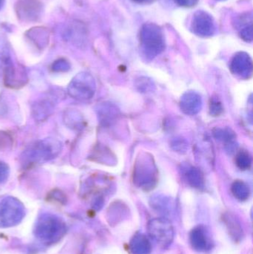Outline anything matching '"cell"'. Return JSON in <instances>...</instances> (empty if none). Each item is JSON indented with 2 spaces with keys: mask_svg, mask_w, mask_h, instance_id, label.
<instances>
[{
  "mask_svg": "<svg viewBox=\"0 0 253 254\" xmlns=\"http://www.w3.org/2000/svg\"><path fill=\"white\" fill-rule=\"evenodd\" d=\"M129 250L132 254H150L151 244L145 235L136 234L129 243Z\"/></svg>",
  "mask_w": 253,
  "mask_h": 254,
  "instance_id": "9a60e30c",
  "label": "cell"
},
{
  "mask_svg": "<svg viewBox=\"0 0 253 254\" xmlns=\"http://www.w3.org/2000/svg\"><path fill=\"white\" fill-rule=\"evenodd\" d=\"M25 216V207L17 198L7 196L0 201V228L16 226Z\"/></svg>",
  "mask_w": 253,
  "mask_h": 254,
  "instance_id": "5b68a950",
  "label": "cell"
},
{
  "mask_svg": "<svg viewBox=\"0 0 253 254\" xmlns=\"http://www.w3.org/2000/svg\"><path fill=\"white\" fill-rule=\"evenodd\" d=\"M151 204L153 208L163 213H166L172 208V202L170 198L163 195H157L152 197L151 199Z\"/></svg>",
  "mask_w": 253,
  "mask_h": 254,
  "instance_id": "e0dca14e",
  "label": "cell"
},
{
  "mask_svg": "<svg viewBox=\"0 0 253 254\" xmlns=\"http://www.w3.org/2000/svg\"><path fill=\"white\" fill-rule=\"evenodd\" d=\"M222 112L221 103L216 99H212L210 104V113L212 116H219Z\"/></svg>",
  "mask_w": 253,
  "mask_h": 254,
  "instance_id": "f1b7e54d",
  "label": "cell"
},
{
  "mask_svg": "<svg viewBox=\"0 0 253 254\" xmlns=\"http://www.w3.org/2000/svg\"><path fill=\"white\" fill-rule=\"evenodd\" d=\"M67 231L66 224L53 213H42L36 220L34 234L36 238L46 244L59 242Z\"/></svg>",
  "mask_w": 253,
  "mask_h": 254,
  "instance_id": "7a4b0ae2",
  "label": "cell"
},
{
  "mask_svg": "<svg viewBox=\"0 0 253 254\" xmlns=\"http://www.w3.org/2000/svg\"><path fill=\"white\" fill-rule=\"evenodd\" d=\"M4 0H0V9H1V7L4 5Z\"/></svg>",
  "mask_w": 253,
  "mask_h": 254,
  "instance_id": "d6a6232c",
  "label": "cell"
},
{
  "mask_svg": "<svg viewBox=\"0 0 253 254\" xmlns=\"http://www.w3.org/2000/svg\"><path fill=\"white\" fill-rule=\"evenodd\" d=\"M239 36L241 38L247 43H252L253 40V24L247 25L239 30Z\"/></svg>",
  "mask_w": 253,
  "mask_h": 254,
  "instance_id": "d4e9b609",
  "label": "cell"
},
{
  "mask_svg": "<svg viewBox=\"0 0 253 254\" xmlns=\"http://www.w3.org/2000/svg\"><path fill=\"white\" fill-rule=\"evenodd\" d=\"M175 1L178 5L188 8L195 7L199 3V0H175Z\"/></svg>",
  "mask_w": 253,
  "mask_h": 254,
  "instance_id": "f546056e",
  "label": "cell"
},
{
  "mask_svg": "<svg viewBox=\"0 0 253 254\" xmlns=\"http://www.w3.org/2000/svg\"><path fill=\"white\" fill-rule=\"evenodd\" d=\"M187 179L189 184L195 188H201L203 185V179L199 169L192 167L187 173Z\"/></svg>",
  "mask_w": 253,
  "mask_h": 254,
  "instance_id": "d6986e66",
  "label": "cell"
},
{
  "mask_svg": "<svg viewBox=\"0 0 253 254\" xmlns=\"http://www.w3.org/2000/svg\"><path fill=\"white\" fill-rule=\"evenodd\" d=\"M62 150V143L54 137L36 141L23 151L20 161L24 167L43 164L56 158Z\"/></svg>",
  "mask_w": 253,
  "mask_h": 254,
  "instance_id": "6da1fadb",
  "label": "cell"
},
{
  "mask_svg": "<svg viewBox=\"0 0 253 254\" xmlns=\"http://www.w3.org/2000/svg\"><path fill=\"white\" fill-rule=\"evenodd\" d=\"M232 192L237 199L245 201L249 198L250 189L246 184L241 181H236L232 186Z\"/></svg>",
  "mask_w": 253,
  "mask_h": 254,
  "instance_id": "ac0fdd59",
  "label": "cell"
},
{
  "mask_svg": "<svg viewBox=\"0 0 253 254\" xmlns=\"http://www.w3.org/2000/svg\"><path fill=\"white\" fill-rule=\"evenodd\" d=\"M97 85L95 78L88 72L76 74L67 89L68 95L77 101H89L95 96Z\"/></svg>",
  "mask_w": 253,
  "mask_h": 254,
  "instance_id": "8992f818",
  "label": "cell"
},
{
  "mask_svg": "<svg viewBox=\"0 0 253 254\" xmlns=\"http://www.w3.org/2000/svg\"><path fill=\"white\" fill-rule=\"evenodd\" d=\"M236 164L241 170H248L252 164L251 155L245 151L239 152L236 158Z\"/></svg>",
  "mask_w": 253,
  "mask_h": 254,
  "instance_id": "44dd1931",
  "label": "cell"
},
{
  "mask_svg": "<svg viewBox=\"0 0 253 254\" xmlns=\"http://www.w3.org/2000/svg\"><path fill=\"white\" fill-rule=\"evenodd\" d=\"M148 232L153 241L163 249L169 247L173 241V227L171 222L164 218L150 221Z\"/></svg>",
  "mask_w": 253,
  "mask_h": 254,
  "instance_id": "52a82bcc",
  "label": "cell"
},
{
  "mask_svg": "<svg viewBox=\"0 0 253 254\" xmlns=\"http://www.w3.org/2000/svg\"><path fill=\"white\" fill-rule=\"evenodd\" d=\"M71 68V64L65 58H59L53 63L51 65L52 71L56 73L67 72Z\"/></svg>",
  "mask_w": 253,
  "mask_h": 254,
  "instance_id": "7402d4cb",
  "label": "cell"
},
{
  "mask_svg": "<svg viewBox=\"0 0 253 254\" xmlns=\"http://www.w3.org/2000/svg\"><path fill=\"white\" fill-rule=\"evenodd\" d=\"M138 82L139 83L137 84V86L139 88L140 91H143V92H148L152 89V87L154 86L152 82L147 78L139 79Z\"/></svg>",
  "mask_w": 253,
  "mask_h": 254,
  "instance_id": "4316f807",
  "label": "cell"
},
{
  "mask_svg": "<svg viewBox=\"0 0 253 254\" xmlns=\"http://www.w3.org/2000/svg\"><path fill=\"white\" fill-rule=\"evenodd\" d=\"M98 120L103 127H110L114 125L120 117V110L117 106L111 103H102L97 108Z\"/></svg>",
  "mask_w": 253,
  "mask_h": 254,
  "instance_id": "4fadbf2b",
  "label": "cell"
},
{
  "mask_svg": "<svg viewBox=\"0 0 253 254\" xmlns=\"http://www.w3.org/2000/svg\"><path fill=\"white\" fill-rule=\"evenodd\" d=\"M172 146L176 152L184 153L187 152L188 144L186 140H182V139H175L172 141Z\"/></svg>",
  "mask_w": 253,
  "mask_h": 254,
  "instance_id": "484cf974",
  "label": "cell"
},
{
  "mask_svg": "<svg viewBox=\"0 0 253 254\" xmlns=\"http://www.w3.org/2000/svg\"><path fill=\"white\" fill-rule=\"evenodd\" d=\"M15 10L21 20L34 22L40 19L43 12V4L40 0H17Z\"/></svg>",
  "mask_w": 253,
  "mask_h": 254,
  "instance_id": "30bf717a",
  "label": "cell"
},
{
  "mask_svg": "<svg viewBox=\"0 0 253 254\" xmlns=\"http://www.w3.org/2000/svg\"><path fill=\"white\" fill-rule=\"evenodd\" d=\"M10 175V168L4 162H0V185L6 182Z\"/></svg>",
  "mask_w": 253,
  "mask_h": 254,
  "instance_id": "83f0119b",
  "label": "cell"
},
{
  "mask_svg": "<svg viewBox=\"0 0 253 254\" xmlns=\"http://www.w3.org/2000/svg\"><path fill=\"white\" fill-rule=\"evenodd\" d=\"M13 145V138L5 131H0V152L8 150Z\"/></svg>",
  "mask_w": 253,
  "mask_h": 254,
  "instance_id": "cb8c5ba5",
  "label": "cell"
},
{
  "mask_svg": "<svg viewBox=\"0 0 253 254\" xmlns=\"http://www.w3.org/2000/svg\"><path fill=\"white\" fill-rule=\"evenodd\" d=\"M230 69L236 75L248 78L253 72L252 58L247 52H238L232 59Z\"/></svg>",
  "mask_w": 253,
  "mask_h": 254,
  "instance_id": "8fae6325",
  "label": "cell"
},
{
  "mask_svg": "<svg viewBox=\"0 0 253 254\" xmlns=\"http://www.w3.org/2000/svg\"><path fill=\"white\" fill-rule=\"evenodd\" d=\"M51 195L53 198H55V199L58 200L59 202H62V201H65V195H64L60 191L54 190L52 192Z\"/></svg>",
  "mask_w": 253,
  "mask_h": 254,
  "instance_id": "4dcf8cb0",
  "label": "cell"
},
{
  "mask_svg": "<svg viewBox=\"0 0 253 254\" xmlns=\"http://www.w3.org/2000/svg\"><path fill=\"white\" fill-rule=\"evenodd\" d=\"M202 100L196 92H187L181 99V109L185 114L194 116L202 110Z\"/></svg>",
  "mask_w": 253,
  "mask_h": 254,
  "instance_id": "5bb4252c",
  "label": "cell"
},
{
  "mask_svg": "<svg viewBox=\"0 0 253 254\" xmlns=\"http://www.w3.org/2000/svg\"><path fill=\"white\" fill-rule=\"evenodd\" d=\"M134 2L139 4H149L154 2L155 0H132Z\"/></svg>",
  "mask_w": 253,
  "mask_h": 254,
  "instance_id": "1f68e13d",
  "label": "cell"
},
{
  "mask_svg": "<svg viewBox=\"0 0 253 254\" xmlns=\"http://www.w3.org/2000/svg\"><path fill=\"white\" fill-rule=\"evenodd\" d=\"M57 99L51 93H46L37 98L31 106V113L34 120L43 122L47 120L56 108Z\"/></svg>",
  "mask_w": 253,
  "mask_h": 254,
  "instance_id": "9c48e42d",
  "label": "cell"
},
{
  "mask_svg": "<svg viewBox=\"0 0 253 254\" xmlns=\"http://www.w3.org/2000/svg\"><path fill=\"white\" fill-rule=\"evenodd\" d=\"M141 50L149 61L155 58L166 47L164 34L160 26L152 22L145 23L140 31Z\"/></svg>",
  "mask_w": 253,
  "mask_h": 254,
  "instance_id": "3957f363",
  "label": "cell"
},
{
  "mask_svg": "<svg viewBox=\"0 0 253 254\" xmlns=\"http://www.w3.org/2000/svg\"><path fill=\"white\" fill-rule=\"evenodd\" d=\"M63 118L65 125L71 129H80L83 127V117L77 110H67Z\"/></svg>",
  "mask_w": 253,
  "mask_h": 254,
  "instance_id": "2e32d148",
  "label": "cell"
},
{
  "mask_svg": "<svg viewBox=\"0 0 253 254\" xmlns=\"http://www.w3.org/2000/svg\"><path fill=\"white\" fill-rule=\"evenodd\" d=\"M11 61V57L7 46L0 40V71H2Z\"/></svg>",
  "mask_w": 253,
  "mask_h": 254,
  "instance_id": "ffe728a7",
  "label": "cell"
},
{
  "mask_svg": "<svg viewBox=\"0 0 253 254\" xmlns=\"http://www.w3.org/2000/svg\"><path fill=\"white\" fill-rule=\"evenodd\" d=\"M190 31L198 37L207 38L216 32V24L212 15L205 10H198L190 22Z\"/></svg>",
  "mask_w": 253,
  "mask_h": 254,
  "instance_id": "ba28073f",
  "label": "cell"
},
{
  "mask_svg": "<svg viewBox=\"0 0 253 254\" xmlns=\"http://www.w3.org/2000/svg\"><path fill=\"white\" fill-rule=\"evenodd\" d=\"M214 135L218 140H224L227 143L233 141L235 139L234 132L229 128H226V129L216 128L214 130Z\"/></svg>",
  "mask_w": 253,
  "mask_h": 254,
  "instance_id": "603a6c76",
  "label": "cell"
},
{
  "mask_svg": "<svg viewBox=\"0 0 253 254\" xmlns=\"http://www.w3.org/2000/svg\"><path fill=\"white\" fill-rule=\"evenodd\" d=\"M190 243L193 249L198 252H206L212 249V241L210 234L203 226L197 227L192 231Z\"/></svg>",
  "mask_w": 253,
  "mask_h": 254,
  "instance_id": "7c38bea8",
  "label": "cell"
},
{
  "mask_svg": "<svg viewBox=\"0 0 253 254\" xmlns=\"http://www.w3.org/2000/svg\"><path fill=\"white\" fill-rule=\"evenodd\" d=\"M215 1H227V0H215Z\"/></svg>",
  "mask_w": 253,
  "mask_h": 254,
  "instance_id": "836d02e7",
  "label": "cell"
},
{
  "mask_svg": "<svg viewBox=\"0 0 253 254\" xmlns=\"http://www.w3.org/2000/svg\"><path fill=\"white\" fill-rule=\"evenodd\" d=\"M157 170L153 158L144 154L138 157L134 167L133 181L138 188L149 190L152 189L157 182Z\"/></svg>",
  "mask_w": 253,
  "mask_h": 254,
  "instance_id": "277c9868",
  "label": "cell"
}]
</instances>
